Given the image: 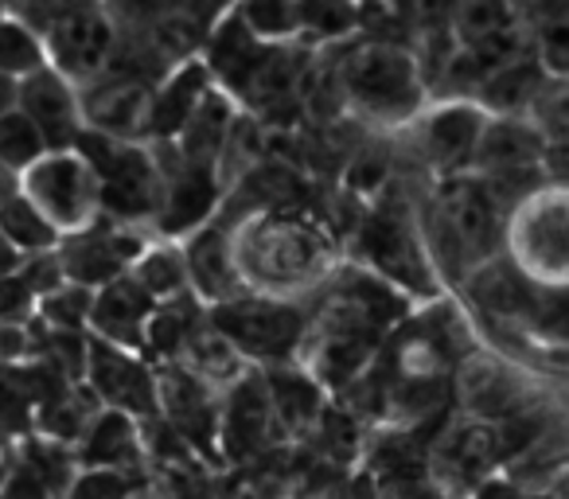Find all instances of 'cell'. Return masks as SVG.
I'll return each mask as SVG.
<instances>
[{
	"label": "cell",
	"mask_w": 569,
	"mask_h": 499,
	"mask_svg": "<svg viewBox=\"0 0 569 499\" xmlns=\"http://www.w3.org/2000/svg\"><path fill=\"white\" fill-rule=\"evenodd\" d=\"M305 36L317 40H348L359 28V0H301Z\"/></svg>",
	"instance_id": "31"
},
{
	"label": "cell",
	"mask_w": 569,
	"mask_h": 499,
	"mask_svg": "<svg viewBox=\"0 0 569 499\" xmlns=\"http://www.w3.org/2000/svg\"><path fill=\"white\" fill-rule=\"evenodd\" d=\"M211 328H219L242 356L253 359H284L297 348L305 332V317L293 305L266 301V297H234V301L211 305Z\"/></svg>",
	"instance_id": "5"
},
{
	"label": "cell",
	"mask_w": 569,
	"mask_h": 499,
	"mask_svg": "<svg viewBox=\"0 0 569 499\" xmlns=\"http://www.w3.org/2000/svg\"><path fill=\"white\" fill-rule=\"evenodd\" d=\"M277 418L273 398H269V382H238L234 398H230L227 413V441L230 452L242 457V452H258L266 445L269 421Z\"/></svg>",
	"instance_id": "19"
},
{
	"label": "cell",
	"mask_w": 569,
	"mask_h": 499,
	"mask_svg": "<svg viewBox=\"0 0 569 499\" xmlns=\"http://www.w3.org/2000/svg\"><path fill=\"white\" fill-rule=\"evenodd\" d=\"M449 460L468 476H483L496 460H503V441H499V426L476 421L452 433L449 441Z\"/></svg>",
	"instance_id": "28"
},
{
	"label": "cell",
	"mask_w": 569,
	"mask_h": 499,
	"mask_svg": "<svg viewBox=\"0 0 569 499\" xmlns=\"http://www.w3.org/2000/svg\"><path fill=\"white\" fill-rule=\"evenodd\" d=\"M32 317H40V293L24 273H9L0 278V325H20L24 328Z\"/></svg>",
	"instance_id": "35"
},
{
	"label": "cell",
	"mask_w": 569,
	"mask_h": 499,
	"mask_svg": "<svg viewBox=\"0 0 569 499\" xmlns=\"http://www.w3.org/2000/svg\"><path fill=\"white\" fill-rule=\"evenodd\" d=\"M507 207L496 191L476 172L441 176L429 211V234H433L437 258H449L452 266H483L496 255L503 238Z\"/></svg>",
	"instance_id": "2"
},
{
	"label": "cell",
	"mask_w": 569,
	"mask_h": 499,
	"mask_svg": "<svg viewBox=\"0 0 569 499\" xmlns=\"http://www.w3.org/2000/svg\"><path fill=\"white\" fill-rule=\"evenodd\" d=\"M24 262H28V255L20 250L17 242H12L4 230H0V278H9V273H20L24 270Z\"/></svg>",
	"instance_id": "37"
},
{
	"label": "cell",
	"mask_w": 569,
	"mask_h": 499,
	"mask_svg": "<svg viewBox=\"0 0 569 499\" xmlns=\"http://www.w3.org/2000/svg\"><path fill=\"white\" fill-rule=\"evenodd\" d=\"M168 149H172V144H168ZM214 199H219L214 168L191 164V160H183L180 152H176V168H164V196H160V211H157L160 230H164V234H191V230H199L211 219Z\"/></svg>",
	"instance_id": "13"
},
{
	"label": "cell",
	"mask_w": 569,
	"mask_h": 499,
	"mask_svg": "<svg viewBox=\"0 0 569 499\" xmlns=\"http://www.w3.org/2000/svg\"><path fill=\"white\" fill-rule=\"evenodd\" d=\"M43 63H48L43 32H36L28 20L12 17V12H0V71L24 79V74L40 71Z\"/></svg>",
	"instance_id": "25"
},
{
	"label": "cell",
	"mask_w": 569,
	"mask_h": 499,
	"mask_svg": "<svg viewBox=\"0 0 569 499\" xmlns=\"http://www.w3.org/2000/svg\"><path fill=\"white\" fill-rule=\"evenodd\" d=\"M17 94H20V79L0 71V113H9L17 106Z\"/></svg>",
	"instance_id": "38"
},
{
	"label": "cell",
	"mask_w": 569,
	"mask_h": 499,
	"mask_svg": "<svg viewBox=\"0 0 569 499\" xmlns=\"http://www.w3.org/2000/svg\"><path fill=\"white\" fill-rule=\"evenodd\" d=\"M483 499H522V496H519V491H507V488H491Z\"/></svg>",
	"instance_id": "41"
},
{
	"label": "cell",
	"mask_w": 569,
	"mask_h": 499,
	"mask_svg": "<svg viewBox=\"0 0 569 499\" xmlns=\"http://www.w3.org/2000/svg\"><path fill=\"white\" fill-rule=\"evenodd\" d=\"M269 398H273L277 421H284L289 429H305L320 410V395L305 375H273L269 379Z\"/></svg>",
	"instance_id": "29"
},
{
	"label": "cell",
	"mask_w": 569,
	"mask_h": 499,
	"mask_svg": "<svg viewBox=\"0 0 569 499\" xmlns=\"http://www.w3.org/2000/svg\"><path fill=\"white\" fill-rule=\"evenodd\" d=\"M129 499H157V496H149V491H141V488H137V491H133V496H129Z\"/></svg>",
	"instance_id": "43"
},
{
	"label": "cell",
	"mask_w": 569,
	"mask_h": 499,
	"mask_svg": "<svg viewBox=\"0 0 569 499\" xmlns=\"http://www.w3.org/2000/svg\"><path fill=\"white\" fill-rule=\"evenodd\" d=\"M234 17L246 24V32L266 43H289L305 36L301 0H238Z\"/></svg>",
	"instance_id": "23"
},
{
	"label": "cell",
	"mask_w": 569,
	"mask_h": 499,
	"mask_svg": "<svg viewBox=\"0 0 569 499\" xmlns=\"http://www.w3.org/2000/svg\"><path fill=\"white\" fill-rule=\"evenodd\" d=\"M152 94L157 87L144 79H102L82 87V113H87V129L110 137H126V141H149L152 129Z\"/></svg>",
	"instance_id": "11"
},
{
	"label": "cell",
	"mask_w": 569,
	"mask_h": 499,
	"mask_svg": "<svg viewBox=\"0 0 569 499\" xmlns=\"http://www.w3.org/2000/svg\"><path fill=\"white\" fill-rule=\"evenodd\" d=\"M17 106L40 126L51 149H74L87 133V113H82V87L67 79L59 67L43 63L40 71L20 79Z\"/></svg>",
	"instance_id": "9"
},
{
	"label": "cell",
	"mask_w": 569,
	"mask_h": 499,
	"mask_svg": "<svg viewBox=\"0 0 569 499\" xmlns=\"http://www.w3.org/2000/svg\"><path fill=\"white\" fill-rule=\"evenodd\" d=\"M340 94L375 126H410L426 110V67L402 43L363 40L343 56Z\"/></svg>",
	"instance_id": "1"
},
{
	"label": "cell",
	"mask_w": 569,
	"mask_h": 499,
	"mask_svg": "<svg viewBox=\"0 0 569 499\" xmlns=\"http://www.w3.org/2000/svg\"><path fill=\"white\" fill-rule=\"evenodd\" d=\"M74 149L94 164L98 183H102V214L121 222H157L160 196H164V168L157 160V144L149 141H126L87 129Z\"/></svg>",
	"instance_id": "3"
},
{
	"label": "cell",
	"mask_w": 569,
	"mask_h": 499,
	"mask_svg": "<svg viewBox=\"0 0 569 499\" xmlns=\"http://www.w3.org/2000/svg\"><path fill=\"white\" fill-rule=\"evenodd\" d=\"M0 230H4L28 258L43 255V250H56V246L63 242V230L36 207V199L28 196L24 188L0 203Z\"/></svg>",
	"instance_id": "20"
},
{
	"label": "cell",
	"mask_w": 569,
	"mask_h": 499,
	"mask_svg": "<svg viewBox=\"0 0 569 499\" xmlns=\"http://www.w3.org/2000/svg\"><path fill=\"white\" fill-rule=\"evenodd\" d=\"M214 87V74L203 59H188L180 63L152 94V129H149V144L152 141H176L183 133V126L191 121V113L199 110L207 94Z\"/></svg>",
	"instance_id": "17"
},
{
	"label": "cell",
	"mask_w": 569,
	"mask_h": 499,
	"mask_svg": "<svg viewBox=\"0 0 569 499\" xmlns=\"http://www.w3.org/2000/svg\"><path fill=\"white\" fill-rule=\"evenodd\" d=\"M141 488L133 468H90L67 488V499H129Z\"/></svg>",
	"instance_id": "32"
},
{
	"label": "cell",
	"mask_w": 569,
	"mask_h": 499,
	"mask_svg": "<svg viewBox=\"0 0 569 499\" xmlns=\"http://www.w3.org/2000/svg\"><path fill=\"white\" fill-rule=\"evenodd\" d=\"M133 281L152 297V301H172V297L188 293V262H183V250H176L172 242L160 246H144L137 262L129 266Z\"/></svg>",
	"instance_id": "21"
},
{
	"label": "cell",
	"mask_w": 569,
	"mask_h": 499,
	"mask_svg": "<svg viewBox=\"0 0 569 499\" xmlns=\"http://www.w3.org/2000/svg\"><path fill=\"white\" fill-rule=\"evenodd\" d=\"M51 496H56V491H51L32 468L9 472V480H4V488H0V499H51Z\"/></svg>",
	"instance_id": "36"
},
{
	"label": "cell",
	"mask_w": 569,
	"mask_h": 499,
	"mask_svg": "<svg viewBox=\"0 0 569 499\" xmlns=\"http://www.w3.org/2000/svg\"><path fill=\"white\" fill-rule=\"evenodd\" d=\"M152 309H157V301L137 286L133 273H121V278L94 289L90 328H94V336L118 343V348H144Z\"/></svg>",
	"instance_id": "15"
},
{
	"label": "cell",
	"mask_w": 569,
	"mask_h": 499,
	"mask_svg": "<svg viewBox=\"0 0 569 499\" xmlns=\"http://www.w3.org/2000/svg\"><path fill=\"white\" fill-rule=\"evenodd\" d=\"M4 480H9V468H4V460H0V488H4Z\"/></svg>",
	"instance_id": "42"
},
{
	"label": "cell",
	"mask_w": 569,
	"mask_h": 499,
	"mask_svg": "<svg viewBox=\"0 0 569 499\" xmlns=\"http://www.w3.org/2000/svg\"><path fill=\"white\" fill-rule=\"evenodd\" d=\"M32 406L36 402L17 367H0V433H24Z\"/></svg>",
	"instance_id": "34"
},
{
	"label": "cell",
	"mask_w": 569,
	"mask_h": 499,
	"mask_svg": "<svg viewBox=\"0 0 569 499\" xmlns=\"http://www.w3.org/2000/svg\"><path fill=\"white\" fill-rule=\"evenodd\" d=\"M79 460L90 468H133L141 460L133 418L126 410H102L79 437Z\"/></svg>",
	"instance_id": "18"
},
{
	"label": "cell",
	"mask_w": 569,
	"mask_h": 499,
	"mask_svg": "<svg viewBox=\"0 0 569 499\" xmlns=\"http://www.w3.org/2000/svg\"><path fill=\"white\" fill-rule=\"evenodd\" d=\"M24 468H32L51 491H67L74 483L71 457L63 452V441L48 437V441H28L24 445Z\"/></svg>",
	"instance_id": "33"
},
{
	"label": "cell",
	"mask_w": 569,
	"mask_h": 499,
	"mask_svg": "<svg viewBox=\"0 0 569 499\" xmlns=\"http://www.w3.org/2000/svg\"><path fill=\"white\" fill-rule=\"evenodd\" d=\"M488 106L472 102V98H449L441 106H429L410 121L413 137H418V152L437 176H457L472 172L476 149L488 129Z\"/></svg>",
	"instance_id": "7"
},
{
	"label": "cell",
	"mask_w": 569,
	"mask_h": 499,
	"mask_svg": "<svg viewBox=\"0 0 569 499\" xmlns=\"http://www.w3.org/2000/svg\"><path fill=\"white\" fill-rule=\"evenodd\" d=\"M141 250H144V242L137 238L133 222L110 219V214L90 222L87 230L63 234V242H59L67 278L82 281V286H94V289L121 278V273H129V266L137 262Z\"/></svg>",
	"instance_id": "8"
},
{
	"label": "cell",
	"mask_w": 569,
	"mask_h": 499,
	"mask_svg": "<svg viewBox=\"0 0 569 499\" xmlns=\"http://www.w3.org/2000/svg\"><path fill=\"white\" fill-rule=\"evenodd\" d=\"M48 152H51L48 137L40 133V126L20 106H12L9 113H0V164L12 168L17 176H24Z\"/></svg>",
	"instance_id": "26"
},
{
	"label": "cell",
	"mask_w": 569,
	"mask_h": 499,
	"mask_svg": "<svg viewBox=\"0 0 569 499\" xmlns=\"http://www.w3.org/2000/svg\"><path fill=\"white\" fill-rule=\"evenodd\" d=\"M43 43H48V63L59 67L79 87H87L110 67L118 36H113L110 12L98 0H90V4L56 12L51 24L43 28Z\"/></svg>",
	"instance_id": "6"
},
{
	"label": "cell",
	"mask_w": 569,
	"mask_h": 499,
	"mask_svg": "<svg viewBox=\"0 0 569 499\" xmlns=\"http://www.w3.org/2000/svg\"><path fill=\"white\" fill-rule=\"evenodd\" d=\"M522 12V20L535 17V12H546V9H558V4H569V0H515Z\"/></svg>",
	"instance_id": "39"
},
{
	"label": "cell",
	"mask_w": 569,
	"mask_h": 499,
	"mask_svg": "<svg viewBox=\"0 0 569 499\" xmlns=\"http://www.w3.org/2000/svg\"><path fill=\"white\" fill-rule=\"evenodd\" d=\"M160 410L168 413V426L199 452L214 449V426H219V410L207 390L203 375L196 371H172L164 387H157Z\"/></svg>",
	"instance_id": "16"
},
{
	"label": "cell",
	"mask_w": 569,
	"mask_h": 499,
	"mask_svg": "<svg viewBox=\"0 0 569 499\" xmlns=\"http://www.w3.org/2000/svg\"><path fill=\"white\" fill-rule=\"evenodd\" d=\"M90 421H94V402L79 387H71V382L63 390H56L48 402H40V426L56 441H79Z\"/></svg>",
	"instance_id": "27"
},
{
	"label": "cell",
	"mask_w": 569,
	"mask_h": 499,
	"mask_svg": "<svg viewBox=\"0 0 569 499\" xmlns=\"http://www.w3.org/2000/svg\"><path fill=\"white\" fill-rule=\"evenodd\" d=\"M527 32L542 71L558 82H569V4L527 17Z\"/></svg>",
	"instance_id": "24"
},
{
	"label": "cell",
	"mask_w": 569,
	"mask_h": 499,
	"mask_svg": "<svg viewBox=\"0 0 569 499\" xmlns=\"http://www.w3.org/2000/svg\"><path fill=\"white\" fill-rule=\"evenodd\" d=\"M17 191H20V176L12 172V168L0 164V203H4L9 196H17Z\"/></svg>",
	"instance_id": "40"
},
{
	"label": "cell",
	"mask_w": 569,
	"mask_h": 499,
	"mask_svg": "<svg viewBox=\"0 0 569 499\" xmlns=\"http://www.w3.org/2000/svg\"><path fill=\"white\" fill-rule=\"evenodd\" d=\"M359 242H363L367 258L379 266L387 278L402 281V286H426L429 281V262L421 242L413 238L410 222L398 211H375L371 219L359 230Z\"/></svg>",
	"instance_id": "14"
},
{
	"label": "cell",
	"mask_w": 569,
	"mask_h": 499,
	"mask_svg": "<svg viewBox=\"0 0 569 499\" xmlns=\"http://www.w3.org/2000/svg\"><path fill=\"white\" fill-rule=\"evenodd\" d=\"M183 262H188V286L199 301L222 305L246 293L234 246H230L227 230L214 227V222L191 230L188 242H183Z\"/></svg>",
	"instance_id": "12"
},
{
	"label": "cell",
	"mask_w": 569,
	"mask_h": 499,
	"mask_svg": "<svg viewBox=\"0 0 569 499\" xmlns=\"http://www.w3.org/2000/svg\"><path fill=\"white\" fill-rule=\"evenodd\" d=\"M90 309H94V286H82V281L67 278L59 289H51L48 297H40V317L43 325L56 328H90Z\"/></svg>",
	"instance_id": "30"
},
{
	"label": "cell",
	"mask_w": 569,
	"mask_h": 499,
	"mask_svg": "<svg viewBox=\"0 0 569 499\" xmlns=\"http://www.w3.org/2000/svg\"><path fill=\"white\" fill-rule=\"evenodd\" d=\"M20 188L63 234L87 230L90 222L102 219V183L79 149H51L20 176Z\"/></svg>",
	"instance_id": "4"
},
{
	"label": "cell",
	"mask_w": 569,
	"mask_h": 499,
	"mask_svg": "<svg viewBox=\"0 0 569 499\" xmlns=\"http://www.w3.org/2000/svg\"><path fill=\"white\" fill-rule=\"evenodd\" d=\"M87 387L102 398L110 410H126V413H141V418H157L160 413V395H157V379L152 371L133 359L126 348L94 336L90 340V356H87Z\"/></svg>",
	"instance_id": "10"
},
{
	"label": "cell",
	"mask_w": 569,
	"mask_h": 499,
	"mask_svg": "<svg viewBox=\"0 0 569 499\" xmlns=\"http://www.w3.org/2000/svg\"><path fill=\"white\" fill-rule=\"evenodd\" d=\"M460 395L476 413H491V418H507L519 413V387L511 382V375L503 367L488 363V359H472L460 379Z\"/></svg>",
	"instance_id": "22"
}]
</instances>
